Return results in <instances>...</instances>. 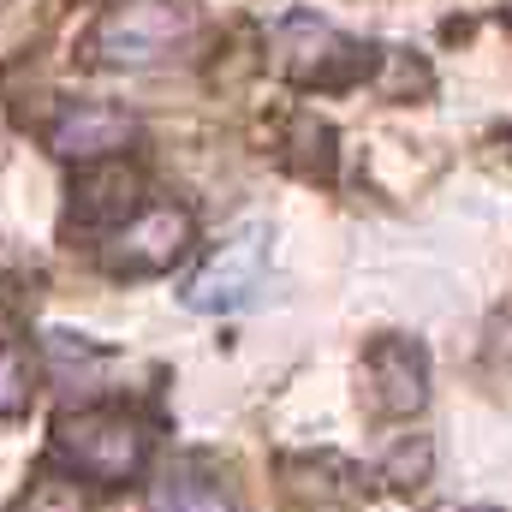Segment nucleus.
<instances>
[{"label":"nucleus","mask_w":512,"mask_h":512,"mask_svg":"<svg viewBox=\"0 0 512 512\" xmlns=\"http://www.w3.org/2000/svg\"><path fill=\"white\" fill-rule=\"evenodd\" d=\"M54 453L90 477V483H131L143 471V453H149V429L114 411V405H84V411H66L54 423Z\"/></svg>","instance_id":"obj_1"},{"label":"nucleus","mask_w":512,"mask_h":512,"mask_svg":"<svg viewBox=\"0 0 512 512\" xmlns=\"http://www.w3.org/2000/svg\"><path fill=\"white\" fill-rule=\"evenodd\" d=\"M191 30H197V6L191 0H120L90 30V54L102 66H155Z\"/></svg>","instance_id":"obj_2"},{"label":"nucleus","mask_w":512,"mask_h":512,"mask_svg":"<svg viewBox=\"0 0 512 512\" xmlns=\"http://www.w3.org/2000/svg\"><path fill=\"white\" fill-rule=\"evenodd\" d=\"M376 66V48L334 30L316 12H286L280 18V72L292 84H316V90H346Z\"/></svg>","instance_id":"obj_3"},{"label":"nucleus","mask_w":512,"mask_h":512,"mask_svg":"<svg viewBox=\"0 0 512 512\" xmlns=\"http://www.w3.org/2000/svg\"><path fill=\"white\" fill-rule=\"evenodd\" d=\"M262 268H268V227H262V221H245L221 251L185 280V304L203 310V316H215V310H239V304L256 292Z\"/></svg>","instance_id":"obj_4"},{"label":"nucleus","mask_w":512,"mask_h":512,"mask_svg":"<svg viewBox=\"0 0 512 512\" xmlns=\"http://www.w3.org/2000/svg\"><path fill=\"white\" fill-rule=\"evenodd\" d=\"M191 215L185 209H173V203H161V209H137L131 221L114 227V239L102 245V268L108 274H161V268H173L185 245H191Z\"/></svg>","instance_id":"obj_5"},{"label":"nucleus","mask_w":512,"mask_h":512,"mask_svg":"<svg viewBox=\"0 0 512 512\" xmlns=\"http://www.w3.org/2000/svg\"><path fill=\"white\" fill-rule=\"evenodd\" d=\"M364 393H370L376 417H411V411H423V399H429V358H423V346L399 340V334L376 340L370 358H364Z\"/></svg>","instance_id":"obj_6"},{"label":"nucleus","mask_w":512,"mask_h":512,"mask_svg":"<svg viewBox=\"0 0 512 512\" xmlns=\"http://www.w3.org/2000/svg\"><path fill=\"white\" fill-rule=\"evenodd\" d=\"M131 137H137V120L126 108H114V102H72L48 131V149L66 155V161H102V155L126 149Z\"/></svg>","instance_id":"obj_7"},{"label":"nucleus","mask_w":512,"mask_h":512,"mask_svg":"<svg viewBox=\"0 0 512 512\" xmlns=\"http://www.w3.org/2000/svg\"><path fill=\"white\" fill-rule=\"evenodd\" d=\"M143 512H239V501H233V483H227L221 471L185 459V465H167V471L149 483Z\"/></svg>","instance_id":"obj_8"},{"label":"nucleus","mask_w":512,"mask_h":512,"mask_svg":"<svg viewBox=\"0 0 512 512\" xmlns=\"http://www.w3.org/2000/svg\"><path fill=\"white\" fill-rule=\"evenodd\" d=\"M137 173L126 167H108L96 179H84V215H114V221H131L137 215Z\"/></svg>","instance_id":"obj_9"},{"label":"nucleus","mask_w":512,"mask_h":512,"mask_svg":"<svg viewBox=\"0 0 512 512\" xmlns=\"http://www.w3.org/2000/svg\"><path fill=\"white\" fill-rule=\"evenodd\" d=\"M30 393H36V364H30V352L24 346H0V417H18L24 405H30Z\"/></svg>","instance_id":"obj_10"},{"label":"nucleus","mask_w":512,"mask_h":512,"mask_svg":"<svg viewBox=\"0 0 512 512\" xmlns=\"http://www.w3.org/2000/svg\"><path fill=\"white\" fill-rule=\"evenodd\" d=\"M429 477V441H405V447H393V459H387V483L393 489H417Z\"/></svg>","instance_id":"obj_11"},{"label":"nucleus","mask_w":512,"mask_h":512,"mask_svg":"<svg viewBox=\"0 0 512 512\" xmlns=\"http://www.w3.org/2000/svg\"><path fill=\"white\" fill-rule=\"evenodd\" d=\"M24 512H84V501H78V489H66V483H42Z\"/></svg>","instance_id":"obj_12"}]
</instances>
